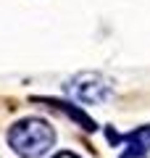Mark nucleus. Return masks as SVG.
Here are the masks:
<instances>
[{"label": "nucleus", "instance_id": "1", "mask_svg": "<svg viewBox=\"0 0 150 158\" xmlns=\"http://www.w3.org/2000/svg\"><path fill=\"white\" fill-rule=\"evenodd\" d=\"M8 145L19 158H42L56 145V129L37 116L19 118L8 129Z\"/></svg>", "mask_w": 150, "mask_h": 158}, {"label": "nucleus", "instance_id": "2", "mask_svg": "<svg viewBox=\"0 0 150 158\" xmlns=\"http://www.w3.org/2000/svg\"><path fill=\"white\" fill-rule=\"evenodd\" d=\"M111 82H108L103 74L98 71H84V74H77L74 79H69L66 85V92L71 100L82 103V106H98V103L108 100L111 98Z\"/></svg>", "mask_w": 150, "mask_h": 158}, {"label": "nucleus", "instance_id": "3", "mask_svg": "<svg viewBox=\"0 0 150 158\" xmlns=\"http://www.w3.org/2000/svg\"><path fill=\"white\" fill-rule=\"evenodd\" d=\"M121 142L127 145L124 153H121V158H142V156H148L150 153V127H142V129L121 137Z\"/></svg>", "mask_w": 150, "mask_h": 158}, {"label": "nucleus", "instance_id": "4", "mask_svg": "<svg viewBox=\"0 0 150 158\" xmlns=\"http://www.w3.org/2000/svg\"><path fill=\"white\" fill-rule=\"evenodd\" d=\"M53 158H79L77 153H69V150H61V153H56Z\"/></svg>", "mask_w": 150, "mask_h": 158}]
</instances>
